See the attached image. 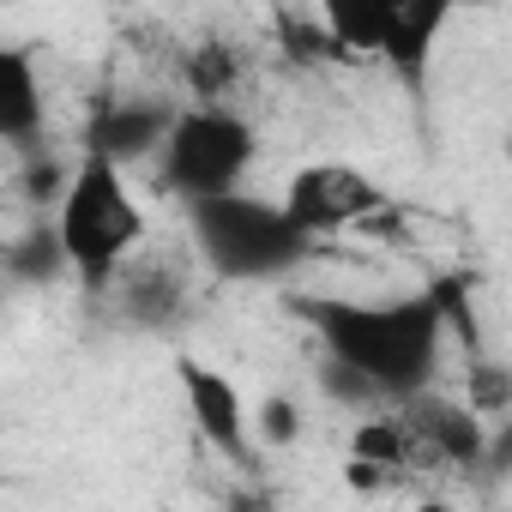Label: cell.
<instances>
[{"label":"cell","mask_w":512,"mask_h":512,"mask_svg":"<svg viewBox=\"0 0 512 512\" xmlns=\"http://www.w3.org/2000/svg\"><path fill=\"white\" fill-rule=\"evenodd\" d=\"M253 422H260V434L266 440H284V434H296L302 422H296V404H284V398H272L266 404V416H253Z\"/></svg>","instance_id":"cell-16"},{"label":"cell","mask_w":512,"mask_h":512,"mask_svg":"<svg viewBox=\"0 0 512 512\" xmlns=\"http://www.w3.org/2000/svg\"><path fill=\"white\" fill-rule=\"evenodd\" d=\"M284 211L302 223V235L326 241V235H350V229H368L380 211H392L386 187L362 169V163H344V157H320V163H302L284 187Z\"/></svg>","instance_id":"cell-5"},{"label":"cell","mask_w":512,"mask_h":512,"mask_svg":"<svg viewBox=\"0 0 512 512\" xmlns=\"http://www.w3.org/2000/svg\"><path fill=\"white\" fill-rule=\"evenodd\" d=\"M470 404L482 416H506L512 404V374H500V362H476L470 368Z\"/></svg>","instance_id":"cell-15"},{"label":"cell","mask_w":512,"mask_h":512,"mask_svg":"<svg viewBox=\"0 0 512 512\" xmlns=\"http://www.w3.org/2000/svg\"><path fill=\"white\" fill-rule=\"evenodd\" d=\"M7 7H13V0H7Z\"/></svg>","instance_id":"cell-17"},{"label":"cell","mask_w":512,"mask_h":512,"mask_svg":"<svg viewBox=\"0 0 512 512\" xmlns=\"http://www.w3.org/2000/svg\"><path fill=\"white\" fill-rule=\"evenodd\" d=\"M187 229H193V253L229 284L290 278L320 247L314 235H302V223L284 211V199H260L247 187L217 193V199H193L187 205Z\"/></svg>","instance_id":"cell-2"},{"label":"cell","mask_w":512,"mask_h":512,"mask_svg":"<svg viewBox=\"0 0 512 512\" xmlns=\"http://www.w3.org/2000/svg\"><path fill=\"white\" fill-rule=\"evenodd\" d=\"M253 163H260V127L235 103H199L193 97L187 109H175V127L157 151V181L181 205H193V199L235 193Z\"/></svg>","instance_id":"cell-4"},{"label":"cell","mask_w":512,"mask_h":512,"mask_svg":"<svg viewBox=\"0 0 512 512\" xmlns=\"http://www.w3.org/2000/svg\"><path fill=\"white\" fill-rule=\"evenodd\" d=\"M121 302L139 326H169L187 302V284L169 266H127L121 272Z\"/></svg>","instance_id":"cell-12"},{"label":"cell","mask_w":512,"mask_h":512,"mask_svg":"<svg viewBox=\"0 0 512 512\" xmlns=\"http://www.w3.org/2000/svg\"><path fill=\"white\" fill-rule=\"evenodd\" d=\"M187 85H193V97H199V103H229L223 91L235 85V55H229L223 43L193 49V61H187Z\"/></svg>","instance_id":"cell-14"},{"label":"cell","mask_w":512,"mask_h":512,"mask_svg":"<svg viewBox=\"0 0 512 512\" xmlns=\"http://www.w3.org/2000/svg\"><path fill=\"white\" fill-rule=\"evenodd\" d=\"M452 13L458 0H380V43H374V61H386V73L422 97L428 85V67L452 31Z\"/></svg>","instance_id":"cell-8"},{"label":"cell","mask_w":512,"mask_h":512,"mask_svg":"<svg viewBox=\"0 0 512 512\" xmlns=\"http://www.w3.org/2000/svg\"><path fill=\"white\" fill-rule=\"evenodd\" d=\"M55 223H61V241H67L73 278L85 290L121 284V272L133 266V253L145 241V211L133 199L127 169L97 157V151H79L73 181H67V193L55 205Z\"/></svg>","instance_id":"cell-3"},{"label":"cell","mask_w":512,"mask_h":512,"mask_svg":"<svg viewBox=\"0 0 512 512\" xmlns=\"http://www.w3.org/2000/svg\"><path fill=\"white\" fill-rule=\"evenodd\" d=\"M296 314L320 338V350L344 368H356L380 404H404L434 386L440 350L452 338L440 290H404V296H296Z\"/></svg>","instance_id":"cell-1"},{"label":"cell","mask_w":512,"mask_h":512,"mask_svg":"<svg viewBox=\"0 0 512 512\" xmlns=\"http://www.w3.org/2000/svg\"><path fill=\"white\" fill-rule=\"evenodd\" d=\"M410 434H416V458L422 464H446V470H470L488 458L494 440V416H482L470 398H446V392H416L398 404Z\"/></svg>","instance_id":"cell-7"},{"label":"cell","mask_w":512,"mask_h":512,"mask_svg":"<svg viewBox=\"0 0 512 512\" xmlns=\"http://www.w3.org/2000/svg\"><path fill=\"white\" fill-rule=\"evenodd\" d=\"M169 127H175V109H169V103H151V97H109V103L91 109V121H85V133H79V151H97V157H109V163H121V169L157 163Z\"/></svg>","instance_id":"cell-9"},{"label":"cell","mask_w":512,"mask_h":512,"mask_svg":"<svg viewBox=\"0 0 512 512\" xmlns=\"http://www.w3.org/2000/svg\"><path fill=\"white\" fill-rule=\"evenodd\" d=\"M175 380H181L193 434H199L217 458H229L235 470H253V464H260V422H253L241 386H235L223 368H211V362H199V356H181V362H175Z\"/></svg>","instance_id":"cell-6"},{"label":"cell","mask_w":512,"mask_h":512,"mask_svg":"<svg viewBox=\"0 0 512 512\" xmlns=\"http://www.w3.org/2000/svg\"><path fill=\"white\" fill-rule=\"evenodd\" d=\"M320 25L338 43V55H368L380 43V0H320Z\"/></svg>","instance_id":"cell-13"},{"label":"cell","mask_w":512,"mask_h":512,"mask_svg":"<svg viewBox=\"0 0 512 512\" xmlns=\"http://www.w3.org/2000/svg\"><path fill=\"white\" fill-rule=\"evenodd\" d=\"M73 272V260H67V241H61V223L43 211V217H31L13 241H7V278L19 284V290H43V284H55V278H67Z\"/></svg>","instance_id":"cell-11"},{"label":"cell","mask_w":512,"mask_h":512,"mask_svg":"<svg viewBox=\"0 0 512 512\" xmlns=\"http://www.w3.org/2000/svg\"><path fill=\"white\" fill-rule=\"evenodd\" d=\"M0 139H7L13 157H31L49 145V91L25 43L0 49Z\"/></svg>","instance_id":"cell-10"}]
</instances>
